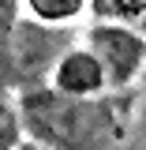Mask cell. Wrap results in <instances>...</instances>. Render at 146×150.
Wrapping results in <instances>:
<instances>
[{
	"label": "cell",
	"mask_w": 146,
	"mask_h": 150,
	"mask_svg": "<svg viewBox=\"0 0 146 150\" xmlns=\"http://www.w3.org/2000/svg\"><path fill=\"white\" fill-rule=\"evenodd\" d=\"M23 128L49 150H97L112 128L109 101L30 90L23 98Z\"/></svg>",
	"instance_id": "obj_1"
},
{
	"label": "cell",
	"mask_w": 146,
	"mask_h": 150,
	"mask_svg": "<svg viewBox=\"0 0 146 150\" xmlns=\"http://www.w3.org/2000/svg\"><path fill=\"white\" fill-rule=\"evenodd\" d=\"M90 53L97 56L101 71H105V86H128L135 75L146 68V38L131 26L120 23H97L90 30Z\"/></svg>",
	"instance_id": "obj_2"
},
{
	"label": "cell",
	"mask_w": 146,
	"mask_h": 150,
	"mask_svg": "<svg viewBox=\"0 0 146 150\" xmlns=\"http://www.w3.org/2000/svg\"><path fill=\"white\" fill-rule=\"evenodd\" d=\"M53 86L68 98H97L105 90V71H101V64L90 49H71L56 60Z\"/></svg>",
	"instance_id": "obj_3"
},
{
	"label": "cell",
	"mask_w": 146,
	"mask_h": 150,
	"mask_svg": "<svg viewBox=\"0 0 146 150\" xmlns=\"http://www.w3.org/2000/svg\"><path fill=\"white\" fill-rule=\"evenodd\" d=\"M26 8L41 23H71V19L83 15L86 0H26Z\"/></svg>",
	"instance_id": "obj_4"
},
{
	"label": "cell",
	"mask_w": 146,
	"mask_h": 150,
	"mask_svg": "<svg viewBox=\"0 0 146 150\" xmlns=\"http://www.w3.org/2000/svg\"><path fill=\"white\" fill-rule=\"evenodd\" d=\"M142 11H146V0H97V15H101V19L135 23Z\"/></svg>",
	"instance_id": "obj_5"
},
{
	"label": "cell",
	"mask_w": 146,
	"mask_h": 150,
	"mask_svg": "<svg viewBox=\"0 0 146 150\" xmlns=\"http://www.w3.org/2000/svg\"><path fill=\"white\" fill-rule=\"evenodd\" d=\"M15 23H19V0H0V41H8Z\"/></svg>",
	"instance_id": "obj_6"
},
{
	"label": "cell",
	"mask_w": 146,
	"mask_h": 150,
	"mask_svg": "<svg viewBox=\"0 0 146 150\" xmlns=\"http://www.w3.org/2000/svg\"><path fill=\"white\" fill-rule=\"evenodd\" d=\"M11 143H15V128H4L0 131V150H11Z\"/></svg>",
	"instance_id": "obj_7"
},
{
	"label": "cell",
	"mask_w": 146,
	"mask_h": 150,
	"mask_svg": "<svg viewBox=\"0 0 146 150\" xmlns=\"http://www.w3.org/2000/svg\"><path fill=\"white\" fill-rule=\"evenodd\" d=\"M139 34L146 38V11H142V15H139Z\"/></svg>",
	"instance_id": "obj_8"
}]
</instances>
